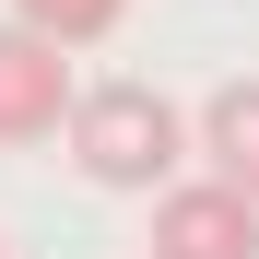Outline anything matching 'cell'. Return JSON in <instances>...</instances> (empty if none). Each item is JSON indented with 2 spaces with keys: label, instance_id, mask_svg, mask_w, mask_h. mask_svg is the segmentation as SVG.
Returning <instances> with one entry per match:
<instances>
[{
  "label": "cell",
  "instance_id": "obj_3",
  "mask_svg": "<svg viewBox=\"0 0 259 259\" xmlns=\"http://www.w3.org/2000/svg\"><path fill=\"white\" fill-rule=\"evenodd\" d=\"M153 259H259V200L236 177H165L153 189Z\"/></svg>",
  "mask_w": 259,
  "mask_h": 259
},
{
  "label": "cell",
  "instance_id": "obj_4",
  "mask_svg": "<svg viewBox=\"0 0 259 259\" xmlns=\"http://www.w3.org/2000/svg\"><path fill=\"white\" fill-rule=\"evenodd\" d=\"M200 153H212V177H236V189L259 200V71L212 82V106H200Z\"/></svg>",
  "mask_w": 259,
  "mask_h": 259
},
{
  "label": "cell",
  "instance_id": "obj_5",
  "mask_svg": "<svg viewBox=\"0 0 259 259\" xmlns=\"http://www.w3.org/2000/svg\"><path fill=\"white\" fill-rule=\"evenodd\" d=\"M12 12H24V24H48L59 48H95V35H118L130 0H12Z\"/></svg>",
  "mask_w": 259,
  "mask_h": 259
},
{
  "label": "cell",
  "instance_id": "obj_2",
  "mask_svg": "<svg viewBox=\"0 0 259 259\" xmlns=\"http://www.w3.org/2000/svg\"><path fill=\"white\" fill-rule=\"evenodd\" d=\"M71 59H59V35L48 24H0V153H35L48 130H71Z\"/></svg>",
  "mask_w": 259,
  "mask_h": 259
},
{
  "label": "cell",
  "instance_id": "obj_6",
  "mask_svg": "<svg viewBox=\"0 0 259 259\" xmlns=\"http://www.w3.org/2000/svg\"><path fill=\"white\" fill-rule=\"evenodd\" d=\"M0 259H12V247H0Z\"/></svg>",
  "mask_w": 259,
  "mask_h": 259
},
{
  "label": "cell",
  "instance_id": "obj_1",
  "mask_svg": "<svg viewBox=\"0 0 259 259\" xmlns=\"http://www.w3.org/2000/svg\"><path fill=\"white\" fill-rule=\"evenodd\" d=\"M59 142H71V165L95 189H165L177 153H189V118H177V95H153V82H82Z\"/></svg>",
  "mask_w": 259,
  "mask_h": 259
}]
</instances>
